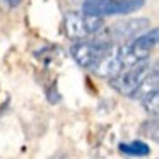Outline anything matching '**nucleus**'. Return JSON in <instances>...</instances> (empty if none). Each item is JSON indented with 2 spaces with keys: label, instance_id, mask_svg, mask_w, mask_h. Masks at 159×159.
I'll return each instance as SVG.
<instances>
[{
  "label": "nucleus",
  "instance_id": "obj_4",
  "mask_svg": "<svg viewBox=\"0 0 159 159\" xmlns=\"http://www.w3.org/2000/svg\"><path fill=\"white\" fill-rule=\"evenodd\" d=\"M154 67H151L149 60L140 62V63H135V65H130V67H123L116 75H113V77L108 79L110 80V86L113 87L118 94L130 98L132 94H134V91L137 89V86L140 84V80L144 79Z\"/></svg>",
  "mask_w": 159,
  "mask_h": 159
},
{
  "label": "nucleus",
  "instance_id": "obj_8",
  "mask_svg": "<svg viewBox=\"0 0 159 159\" xmlns=\"http://www.w3.org/2000/svg\"><path fill=\"white\" fill-rule=\"evenodd\" d=\"M118 151L125 156H137V157H142V156H149L151 154V147L149 144L142 140H132V142H121L118 145Z\"/></svg>",
  "mask_w": 159,
  "mask_h": 159
},
{
  "label": "nucleus",
  "instance_id": "obj_3",
  "mask_svg": "<svg viewBox=\"0 0 159 159\" xmlns=\"http://www.w3.org/2000/svg\"><path fill=\"white\" fill-rule=\"evenodd\" d=\"M145 0H84L82 12L98 17L106 16H123L142 9Z\"/></svg>",
  "mask_w": 159,
  "mask_h": 159
},
{
  "label": "nucleus",
  "instance_id": "obj_7",
  "mask_svg": "<svg viewBox=\"0 0 159 159\" xmlns=\"http://www.w3.org/2000/svg\"><path fill=\"white\" fill-rule=\"evenodd\" d=\"M157 89H159V72H157V69L154 67V69H152L151 72L140 80V84L137 86V89L134 91V94H132L130 98L142 101L144 98L157 93Z\"/></svg>",
  "mask_w": 159,
  "mask_h": 159
},
{
  "label": "nucleus",
  "instance_id": "obj_1",
  "mask_svg": "<svg viewBox=\"0 0 159 159\" xmlns=\"http://www.w3.org/2000/svg\"><path fill=\"white\" fill-rule=\"evenodd\" d=\"M159 41V31L157 29H147L135 36L134 39L120 45V62L121 67H130L135 63H140L149 60L152 50L157 46Z\"/></svg>",
  "mask_w": 159,
  "mask_h": 159
},
{
  "label": "nucleus",
  "instance_id": "obj_6",
  "mask_svg": "<svg viewBox=\"0 0 159 159\" xmlns=\"http://www.w3.org/2000/svg\"><path fill=\"white\" fill-rule=\"evenodd\" d=\"M123 69L120 62V45L116 43H111L108 46V50L103 53L98 63L91 69V72L96 74L98 77H103V79H110V77L116 75L120 70Z\"/></svg>",
  "mask_w": 159,
  "mask_h": 159
},
{
  "label": "nucleus",
  "instance_id": "obj_9",
  "mask_svg": "<svg viewBox=\"0 0 159 159\" xmlns=\"http://www.w3.org/2000/svg\"><path fill=\"white\" fill-rule=\"evenodd\" d=\"M142 104H144L145 113L156 118L159 113V94L154 93V94H151V96L144 98V99H142Z\"/></svg>",
  "mask_w": 159,
  "mask_h": 159
},
{
  "label": "nucleus",
  "instance_id": "obj_5",
  "mask_svg": "<svg viewBox=\"0 0 159 159\" xmlns=\"http://www.w3.org/2000/svg\"><path fill=\"white\" fill-rule=\"evenodd\" d=\"M151 28V21L145 17H132V19H123V21L116 22V24L110 26V28H101V31L98 33L99 36H103L104 39L116 45H123V43L134 39L135 36H139L140 33L147 31Z\"/></svg>",
  "mask_w": 159,
  "mask_h": 159
},
{
  "label": "nucleus",
  "instance_id": "obj_2",
  "mask_svg": "<svg viewBox=\"0 0 159 159\" xmlns=\"http://www.w3.org/2000/svg\"><path fill=\"white\" fill-rule=\"evenodd\" d=\"M104 26L103 17L98 16H91L86 12H67L63 17V28H65V34L72 41H80V39H89L93 38L96 33L101 31Z\"/></svg>",
  "mask_w": 159,
  "mask_h": 159
},
{
  "label": "nucleus",
  "instance_id": "obj_10",
  "mask_svg": "<svg viewBox=\"0 0 159 159\" xmlns=\"http://www.w3.org/2000/svg\"><path fill=\"white\" fill-rule=\"evenodd\" d=\"M0 2H2V4H5L7 7H17L22 0H0Z\"/></svg>",
  "mask_w": 159,
  "mask_h": 159
}]
</instances>
